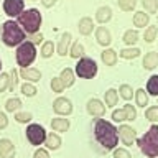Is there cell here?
I'll return each instance as SVG.
<instances>
[{"instance_id": "obj_1", "label": "cell", "mask_w": 158, "mask_h": 158, "mask_svg": "<svg viewBox=\"0 0 158 158\" xmlns=\"http://www.w3.org/2000/svg\"><path fill=\"white\" fill-rule=\"evenodd\" d=\"M94 132H96V138L101 145L106 148V150H112L115 148L117 142H118V130L112 125L110 122H106L104 118H99L96 122V127H94Z\"/></svg>"}, {"instance_id": "obj_2", "label": "cell", "mask_w": 158, "mask_h": 158, "mask_svg": "<svg viewBox=\"0 0 158 158\" xmlns=\"http://www.w3.org/2000/svg\"><path fill=\"white\" fill-rule=\"evenodd\" d=\"M138 147L147 156H158V125H152L148 128V132H145V135L138 140Z\"/></svg>"}, {"instance_id": "obj_3", "label": "cell", "mask_w": 158, "mask_h": 158, "mask_svg": "<svg viewBox=\"0 0 158 158\" xmlns=\"http://www.w3.org/2000/svg\"><path fill=\"white\" fill-rule=\"evenodd\" d=\"M2 40L7 46H15L25 40V31L20 28L18 23H15L13 20H8L2 25Z\"/></svg>"}, {"instance_id": "obj_4", "label": "cell", "mask_w": 158, "mask_h": 158, "mask_svg": "<svg viewBox=\"0 0 158 158\" xmlns=\"http://www.w3.org/2000/svg\"><path fill=\"white\" fill-rule=\"evenodd\" d=\"M18 23L23 27V30L28 35H33L40 30V25H41V13L38 12L36 8H30L25 10L18 15Z\"/></svg>"}, {"instance_id": "obj_5", "label": "cell", "mask_w": 158, "mask_h": 158, "mask_svg": "<svg viewBox=\"0 0 158 158\" xmlns=\"http://www.w3.org/2000/svg\"><path fill=\"white\" fill-rule=\"evenodd\" d=\"M35 58H36V49H35V44L31 41H25L18 46L17 49V63L20 64V66L27 68L30 66Z\"/></svg>"}, {"instance_id": "obj_6", "label": "cell", "mask_w": 158, "mask_h": 158, "mask_svg": "<svg viewBox=\"0 0 158 158\" xmlns=\"http://www.w3.org/2000/svg\"><path fill=\"white\" fill-rule=\"evenodd\" d=\"M76 73H77L79 77L91 79V77L96 76V73H97V64L91 58H81L79 63L76 64Z\"/></svg>"}, {"instance_id": "obj_7", "label": "cell", "mask_w": 158, "mask_h": 158, "mask_svg": "<svg viewBox=\"0 0 158 158\" xmlns=\"http://www.w3.org/2000/svg\"><path fill=\"white\" fill-rule=\"evenodd\" d=\"M27 138L30 140L31 145H41V143L46 140V132L41 125L38 123H31L27 128Z\"/></svg>"}, {"instance_id": "obj_8", "label": "cell", "mask_w": 158, "mask_h": 158, "mask_svg": "<svg viewBox=\"0 0 158 158\" xmlns=\"http://www.w3.org/2000/svg\"><path fill=\"white\" fill-rule=\"evenodd\" d=\"M53 109L56 114H59V115H69V114L73 112V104L66 97H58L56 101L53 102Z\"/></svg>"}, {"instance_id": "obj_9", "label": "cell", "mask_w": 158, "mask_h": 158, "mask_svg": "<svg viewBox=\"0 0 158 158\" xmlns=\"http://www.w3.org/2000/svg\"><path fill=\"white\" fill-rule=\"evenodd\" d=\"M23 0H5L3 2V10L5 13L10 15V17H17V15H20L23 12Z\"/></svg>"}, {"instance_id": "obj_10", "label": "cell", "mask_w": 158, "mask_h": 158, "mask_svg": "<svg viewBox=\"0 0 158 158\" xmlns=\"http://www.w3.org/2000/svg\"><path fill=\"white\" fill-rule=\"evenodd\" d=\"M118 137H120V140L125 143V145H132V143L135 142V138H137V133L132 127L120 125L118 127Z\"/></svg>"}, {"instance_id": "obj_11", "label": "cell", "mask_w": 158, "mask_h": 158, "mask_svg": "<svg viewBox=\"0 0 158 158\" xmlns=\"http://www.w3.org/2000/svg\"><path fill=\"white\" fill-rule=\"evenodd\" d=\"M106 107H107V106H104V104L99 101V99H89V101H87V112L91 114V115H94V117L104 115Z\"/></svg>"}, {"instance_id": "obj_12", "label": "cell", "mask_w": 158, "mask_h": 158, "mask_svg": "<svg viewBox=\"0 0 158 158\" xmlns=\"http://www.w3.org/2000/svg\"><path fill=\"white\" fill-rule=\"evenodd\" d=\"M15 155V147L8 138L0 140V158H12Z\"/></svg>"}, {"instance_id": "obj_13", "label": "cell", "mask_w": 158, "mask_h": 158, "mask_svg": "<svg viewBox=\"0 0 158 158\" xmlns=\"http://www.w3.org/2000/svg\"><path fill=\"white\" fill-rule=\"evenodd\" d=\"M23 79H27V81H31V82H36L41 79V73L38 71V69L35 68H23L22 71H20Z\"/></svg>"}, {"instance_id": "obj_14", "label": "cell", "mask_w": 158, "mask_h": 158, "mask_svg": "<svg viewBox=\"0 0 158 158\" xmlns=\"http://www.w3.org/2000/svg\"><path fill=\"white\" fill-rule=\"evenodd\" d=\"M96 40H97L101 44H104V46H107V44L112 41L110 31H109L106 27H99V28L96 30Z\"/></svg>"}, {"instance_id": "obj_15", "label": "cell", "mask_w": 158, "mask_h": 158, "mask_svg": "<svg viewBox=\"0 0 158 158\" xmlns=\"http://www.w3.org/2000/svg\"><path fill=\"white\" fill-rule=\"evenodd\" d=\"M69 43H71V33L64 31L61 36H59V43H58V53L64 56L68 53V48H69Z\"/></svg>"}, {"instance_id": "obj_16", "label": "cell", "mask_w": 158, "mask_h": 158, "mask_svg": "<svg viewBox=\"0 0 158 158\" xmlns=\"http://www.w3.org/2000/svg\"><path fill=\"white\" fill-rule=\"evenodd\" d=\"M158 66V53L156 51H150L145 54L143 58V68L145 69H153Z\"/></svg>"}, {"instance_id": "obj_17", "label": "cell", "mask_w": 158, "mask_h": 158, "mask_svg": "<svg viewBox=\"0 0 158 158\" xmlns=\"http://www.w3.org/2000/svg\"><path fill=\"white\" fill-rule=\"evenodd\" d=\"M77 28H79V31H81L82 35H89V33H92L94 23H92V20L89 18V17H82L81 20H79Z\"/></svg>"}, {"instance_id": "obj_18", "label": "cell", "mask_w": 158, "mask_h": 158, "mask_svg": "<svg viewBox=\"0 0 158 158\" xmlns=\"http://www.w3.org/2000/svg\"><path fill=\"white\" fill-rule=\"evenodd\" d=\"M102 61L107 64V66H114L117 63V53L114 51L112 48H107L102 51Z\"/></svg>"}, {"instance_id": "obj_19", "label": "cell", "mask_w": 158, "mask_h": 158, "mask_svg": "<svg viewBox=\"0 0 158 158\" xmlns=\"http://www.w3.org/2000/svg\"><path fill=\"white\" fill-rule=\"evenodd\" d=\"M112 17V10L110 7H101V8H97V12H96V18H97V22H101V23H106L109 22Z\"/></svg>"}, {"instance_id": "obj_20", "label": "cell", "mask_w": 158, "mask_h": 158, "mask_svg": "<svg viewBox=\"0 0 158 158\" xmlns=\"http://www.w3.org/2000/svg\"><path fill=\"white\" fill-rule=\"evenodd\" d=\"M51 127L54 128L56 132H66L69 128V120L68 118H53L51 120Z\"/></svg>"}, {"instance_id": "obj_21", "label": "cell", "mask_w": 158, "mask_h": 158, "mask_svg": "<svg viewBox=\"0 0 158 158\" xmlns=\"http://www.w3.org/2000/svg\"><path fill=\"white\" fill-rule=\"evenodd\" d=\"M61 81L64 82V86L69 87V86H73V82H74V73H73V69H69V68H64L63 71H61Z\"/></svg>"}, {"instance_id": "obj_22", "label": "cell", "mask_w": 158, "mask_h": 158, "mask_svg": "<svg viewBox=\"0 0 158 158\" xmlns=\"http://www.w3.org/2000/svg\"><path fill=\"white\" fill-rule=\"evenodd\" d=\"M46 147L51 148V150H56V148H59V145H61V138H59L56 133H49V135H46Z\"/></svg>"}, {"instance_id": "obj_23", "label": "cell", "mask_w": 158, "mask_h": 158, "mask_svg": "<svg viewBox=\"0 0 158 158\" xmlns=\"http://www.w3.org/2000/svg\"><path fill=\"white\" fill-rule=\"evenodd\" d=\"M147 92L152 96H158V76H152L147 82Z\"/></svg>"}, {"instance_id": "obj_24", "label": "cell", "mask_w": 158, "mask_h": 158, "mask_svg": "<svg viewBox=\"0 0 158 158\" xmlns=\"http://www.w3.org/2000/svg\"><path fill=\"white\" fill-rule=\"evenodd\" d=\"M118 101V94L115 89H109V91L106 92V106L107 107H114Z\"/></svg>"}, {"instance_id": "obj_25", "label": "cell", "mask_w": 158, "mask_h": 158, "mask_svg": "<svg viewBox=\"0 0 158 158\" xmlns=\"http://www.w3.org/2000/svg\"><path fill=\"white\" fill-rule=\"evenodd\" d=\"M147 23H148V13L137 12L133 15V25H135V27H145Z\"/></svg>"}, {"instance_id": "obj_26", "label": "cell", "mask_w": 158, "mask_h": 158, "mask_svg": "<svg viewBox=\"0 0 158 158\" xmlns=\"http://www.w3.org/2000/svg\"><path fill=\"white\" fill-rule=\"evenodd\" d=\"M135 101H137V106L138 107H145L148 104V96L145 92V89H137L135 92Z\"/></svg>"}, {"instance_id": "obj_27", "label": "cell", "mask_w": 158, "mask_h": 158, "mask_svg": "<svg viewBox=\"0 0 158 158\" xmlns=\"http://www.w3.org/2000/svg\"><path fill=\"white\" fill-rule=\"evenodd\" d=\"M22 107V101L17 97H13V99H8L7 104H5V109H7L8 112H15V110H18V109Z\"/></svg>"}, {"instance_id": "obj_28", "label": "cell", "mask_w": 158, "mask_h": 158, "mask_svg": "<svg viewBox=\"0 0 158 158\" xmlns=\"http://www.w3.org/2000/svg\"><path fill=\"white\" fill-rule=\"evenodd\" d=\"M140 54V49L138 48H125L120 51V56L125 58V59H130V58H137Z\"/></svg>"}, {"instance_id": "obj_29", "label": "cell", "mask_w": 158, "mask_h": 158, "mask_svg": "<svg viewBox=\"0 0 158 158\" xmlns=\"http://www.w3.org/2000/svg\"><path fill=\"white\" fill-rule=\"evenodd\" d=\"M137 40H138V33H137V30H127V31L123 33V41L128 43V44L135 43Z\"/></svg>"}, {"instance_id": "obj_30", "label": "cell", "mask_w": 158, "mask_h": 158, "mask_svg": "<svg viewBox=\"0 0 158 158\" xmlns=\"http://www.w3.org/2000/svg\"><path fill=\"white\" fill-rule=\"evenodd\" d=\"M36 92H38L36 87H35L33 84H30V82H25L22 86V94H25V96H28V97H33Z\"/></svg>"}, {"instance_id": "obj_31", "label": "cell", "mask_w": 158, "mask_h": 158, "mask_svg": "<svg viewBox=\"0 0 158 158\" xmlns=\"http://www.w3.org/2000/svg\"><path fill=\"white\" fill-rule=\"evenodd\" d=\"M143 7L148 13H155L156 12V7H158V0H142Z\"/></svg>"}, {"instance_id": "obj_32", "label": "cell", "mask_w": 158, "mask_h": 158, "mask_svg": "<svg viewBox=\"0 0 158 158\" xmlns=\"http://www.w3.org/2000/svg\"><path fill=\"white\" fill-rule=\"evenodd\" d=\"M64 87L66 86H64V82L61 81V77H53L51 79V89L54 92H63Z\"/></svg>"}, {"instance_id": "obj_33", "label": "cell", "mask_w": 158, "mask_h": 158, "mask_svg": "<svg viewBox=\"0 0 158 158\" xmlns=\"http://www.w3.org/2000/svg\"><path fill=\"white\" fill-rule=\"evenodd\" d=\"M118 92H120V96L125 99V101H128V99H132L133 92H132V87L128 86V84H122L120 89H118Z\"/></svg>"}, {"instance_id": "obj_34", "label": "cell", "mask_w": 158, "mask_h": 158, "mask_svg": "<svg viewBox=\"0 0 158 158\" xmlns=\"http://www.w3.org/2000/svg\"><path fill=\"white\" fill-rule=\"evenodd\" d=\"M53 49H54L53 41H46V43L43 44V48H41V56L43 58H49L53 54Z\"/></svg>"}, {"instance_id": "obj_35", "label": "cell", "mask_w": 158, "mask_h": 158, "mask_svg": "<svg viewBox=\"0 0 158 158\" xmlns=\"http://www.w3.org/2000/svg\"><path fill=\"white\" fill-rule=\"evenodd\" d=\"M82 54H84V46L79 41L74 43L73 48H71V56L73 58H79V56H82Z\"/></svg>"}, {"instance_id": "obj_36", "label": "cell", "mask_w": 158, "mask_h": 158, "mask_svg": "<svg viewBox=\"0 0 158 158\" xmlns=\"http://www.w3.org/2000/svg\"><path fill=\"white\" fill-rule=\"evenodd\" d=\"M145 117L150 122H156L158 120V107H148L145 112Z\"/></svg>"}, {"instance_id": "obj_37", "label": "cell", "mask_w": 158, "mask_h": 158, "mask_svg": "<svg viewBox=\"0 0 158 158\" xmlns=\"http://www.w3.org/2000/svg\"><path fill=\"white\" fill-rule=\"evenodd\" d=\"M156 27H148L147 30H145V41H148V43H152L153 40L156 38Z\"/></svg>"}, {"instance_id": "obj_38", "label": "cell", "mask_w": 158, "mask_h": 158, "mask_svg": "<svg viewBox=\"0 0 158 158\" xmlns=\"http://www.w3.org/2000/svg\"><path fill=\"white\" fill-rule=\"evenodd\" d=\"M112 118H114L115 122H123V120H127L125 109H118V110H114V112H112Z\"/></svg>"}, {"instance_id": "obj_39", "label": "cell", "mask_w": 158, "mask_h": 158, "mask_svg": "<svg viewBox=\"0 0 158 158\" xmlns=\"http://www.w3.org/2000/svg\"><path fill=\"white\" fill-rule=\"evenodd\" d=\"M8 84H10V74L2 73L0 74V92H3L8 87Z\"/></svg>"}, {"instance_id": "obj_40", "label": "cell", "mask_w": 158, "mask_h": 158, "mask_svg": "<svg viewBox=\"0 0 158 158\" xmlns=\"http://www.w3.org/2000/svg\"><path fill=\"white\" fill-rule=\"evenodd\" d=\"M117 2H118V7L122 10H125V12H128V10H132L135 7V0H117Z\"/></svg>"}, {"instance_id": "obj_41", "label": "cell", "mask_w": 158, "mask_h": 158, "mask_svg": "<svg viewBox=\"0 0 158 158\" xmlns=\"http://www.w3.org/2000/svg\"><path fill=\"white\" fill-rule=\"evenodd\" d=\"M125 114H127V120H135L137 118V110H135V107L130 106V104H127L125 107Z\"/></svg>"}, {"instance_id": "obj_42", "label": "cell", "mask_w": 158, "mask_h": 158, "mask_svg": "<svg viewBox=\"0 0 158 158\" xmlns=\"http://www.w3.org/2000/svg\"><path fill=\"white\" fill-rule=\"evenodd\" d=\"M8 74H10V84H8V87L13 91L15 86L18 84V73H17V69H12V71H10Z\"/></svg>"}, {"instance_id": "obj_43", "label": "cell", "mask_w": 158, "mask_h": 158, "mask_svg": "<svg viewBox=\"0 0 158 158\" xmlns=\"http://www.w3.org/2000/svg\"><path fill=\"white\" fill-rule=\"evenodd\" d=\"M15 118H17V122L25 123V122L31 120V114H30V112H18L17 115H15Z\"/></svg>"}, {"instance_id": "obj_44", "label": "cell", "mask_w": 158, "mask_h": 158, "mask_svg": "<svg viewBox=\"0 0 158 158\" xmlns=\"http://www.w3.org/2000/svg\"><path fill=\"white\" fill-rule=\"evenodd\" d=\"M114 158H132V155L125 148H117V150H114Z\"/></svg>"}, {"instance_id": "obj_45", "label": "cell", "mask_w": 158, "mask_h": 158, "mask_svg": "<svg viewBox=\"0 0 158 158\" xmlns=\"http://www.w3.org/2000/svg\"><path fill=\"white\" fill-rule=\"evenodd\" d=\"M30 40H31V43H33V44H40V43L43 41V35H41V33H33Z\"/></svg>"}, {"instance_id": "obj_46", "label": "cell", "mask_w": 158, "mask_h": 158, "mask_svg": "<svg viewBox=\"0 0 158 158\" xmlns=\"http://www.w3.org/2000/svg\"><path fill=\"white\" fill-rule=\"evenodd\" d=\"M33 158H49V155H48V152H46V150H43V148H40V150H36V152H35Z\"/></svg>"}, {"instance_id": "obj_47", "label": "cell", "mask_w": 158, "mask_h": 158, "mask_svg": "<svg viewBox=\"0 0 158 158\" xmlns=\"http://www.w3.org/2000/svg\"><path fill=\"white\" fill-rule=\"evenodd\" d=\"M8 125V118H7V115H5L3 112H0V128H5Z\"/></svg>"}, {"instance_id": "obj_48", "label": "cell", "mask_w": 158, "mask_h": 158, "mask_svg": "<svg viewBox=\"0 0 158 158\" xmlns=\"http://www.w3.org/2000/svg\"><path fill=\"white\" fill-rule=\"evenodd\" d=\"M41 2H43L44 7H51V5L56 3V0H41Z\"/></svg>"}, {"instance_id": "obj_49", "label": "cell", "mask_w": 158, "mask_h": 158, "mask_svg": "<svg viewBox=\"0 0 158 158\" xmlns=\"http://www.w3.org/2000/svg\"><path fill=\"white\" fill-rule=\"evenodd\" d=\"M0 68H2V61H0Z\"/></svg>"}, {"instance_id": "obj_50", "label": "cell", "mask_w": 158, "mask_h": 158, "mask_svg": "<svg viewBox=\"0 0 158 158\" xmlns=\"http://www.w3.org/2000/svg\"><path fill=\"white\" fill-rule=\"evenodd\" d=\"M155 158H158V156H155Z\"/></svg>"}]
</instances>
